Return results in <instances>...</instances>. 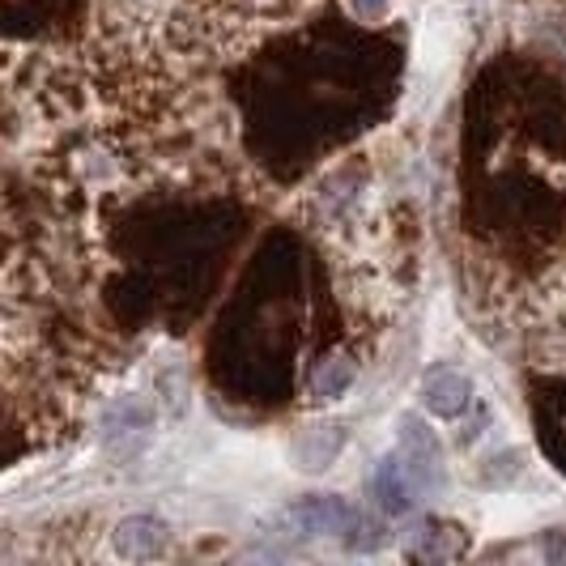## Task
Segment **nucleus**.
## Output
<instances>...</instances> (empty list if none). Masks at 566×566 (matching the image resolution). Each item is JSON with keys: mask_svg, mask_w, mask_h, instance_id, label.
I'll return each instance as SVG.
<instances>
[{"mask_svg": "<svg viewBox=\"0 0 566 566\" xmlns=\"http://www.w3.org/2000/svg\"><path fill=\"white\" fill-rule=\"evenodd\" d=\"M358 520H363V511H354L349 503H340V499H324V494H319V499H303V503L290 507V524H294L298 533L337 537L340 545L358 528Z\"/></svg>", "mask_w": 566, "mask_h": 566, "instance_id": "nucleus-1", "label": "nucleus"}, {"mask_svg": "<svg viewBox=\"0 0 566 566\" xmlns=\"http://www.w3.org/2000/svg\"><path fill=\"white\" fill-rule=\"evenodd\" d=\"M400 443H405V469L418 482V490H434L443 482V448L430 434L422 418H405L400 422Z\"/></svg>", "mask_w": 566, "mask_h": 566, "instance_id": "nucleus-2", "label": "nucleus"}, {"mask_svg": "<svg viewBox=\"0 0 566 566\" xmlns=\"http://www.w3.org/2000/svg\"><path fill=\"white\" fill-rule=\"evenodd\" d=\"M112 545L124 563H149V558H163L167 554L170 528L158 515H128V520L115 524Z\"/></svg>", "mask_w": 566, "mask_h": 566, "instance_id": "nucleus-3", "label": "nucleus"}, {"mask_svg": "<svg viewBox=\"0 0 566 566\" xmlns=\"http://www.w3.org/2000/svg\"><path fill=\"white\" fill-rule=\"evenodd\" d=\"M469 400H473V384H469V375H460L455 367H430L422 375V405L434 418L452 422V418H460L469 409Z\"/></svg>", "mask_w": 566, "mask_h": 566, "instance_id": "nucleus-4", "label": "nucleus"}, {"mask_svg": "<svg viewBox=\"0 0 566 566\" xmlns=\"http://www.w3.org/2000/svg\"><path fill=\"white\" fill-rule=\"evenodd\" d=\"M413 490H418V482L409 478V469H405L400 455H384L375 464V473H370V499L388 511V515H400V511L413 507Z\"/></svg>", "mask_w": 566, "mask_h": 566, "instance_id": "nucleus-5", "label": "nucleus"}, {"mask_svg": "<svg viewBox=\"0 0 566 566\" xmlns=\"http://www.w3.org/2000/svg\"><path fill=\"white\" fill-rule=\"evenodd\" d=\"M149 426H154V409H149L145 400L128 397L107 409V418H103V439H107V443H115V439H133V434H142V430H149Z\"/></svg>", "mask_w": 566, "mask_h": 566, "instance_id": "nucleus-6", "label": "nucleus"}, {"mask_svg": "<svg viewBox=\"0 0 566 566\" xmlns=\"http://www.w3.org/2000/svg\"><path fill=\"white\" fill-rule=\"evenodd\" d=\"M340 448H345V430H337V426L307 430V443L298 448V460H303V469L319 473V469H328V464H333V455H337Z\"/></svg>", "mask_w": 566, "mask_h": 566, "instance_id": "nucleus-7", "label": "nucleus"}, {"mask_svg": "<svg viewBox=\"0 0 566 566\" xmlns=\"http://www.w3.org/2000/svg\"><path fill=\"white\" fill-rule=\"evenodd\" d=\"M349 384H354V363H328L315 375V397L337 400L340 392H349Z\"/></svg>", "mask_w": 566, "mask_h": 566, "instance_id": "nucleus-8", "label": "nucleus"}, {"mask_svg": "<svg viewBox=\"0 0 566 566\" xmlns=\"http://www.w3.org/2000/svg\"><path fill=\"white\" fill-rule=\"evenodd\" d=\"M388 4H392V0H349V9H354L363 22H379V18L388 13Z\"/></svg>", "mask_w": 566, "mask_h": 566, "instance_id": "nucleus-9", "label": "nucleus"}]
</instances>
